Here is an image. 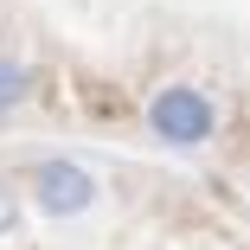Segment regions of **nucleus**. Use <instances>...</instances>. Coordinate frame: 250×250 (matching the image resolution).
I'll use <instances>...</instances> for the list:
<instances>
[{"instance_id": "nucleus-3", "label": "nucleus", "mask_w": 250, "mask_h": 250, "mask_svg": "<svg viewBox=\"0 0 250 250\" xmlns=\"http://www.w3.org/2000/svg\"><path fill=\"white\" fill-rule=\"evenodd\" d=\"M26 96H32V64H26V58H13V52H0V116L20 109Z\"/></svg>"}, {"instance_id": "nucleus-4", "label": "nucleus", "mask_w": 250, "mask_h": 250, "mask_svg": "<svg viewBox=\"0 0 250 250\" xmlns=\"http://www.w3.org/2000/svg\"><path fill=\"white\" fill-rule=\"evenodd\" d=\"M13 225H20V199H13V186H7V180H0V237H7Z\"/></svg>"}, {"instance_id": "nucleus-1", "label": "nucleus", "mask_w": 250, "mask_h": 250, "mask_svg": "<svg viewBox=\"0 0 250 250\" xmlns=\"http://www.w3.org/2000/svg\"><path fill=\"white\" fill-rule=\"evenodd\" d=\"M147 128L167 147H206L218 135V103L199 83H167V90H154V103H147Z\"/></svg>"}, {"instance_id": "nucleus-2", "label": "nucleus", "mask_w": 250, "mask_h": 250, "mask_svg": "<svg viewBox=\"0 0 250 250\" xmlns=\"http://www.w3.org/2000/svg\"><path fill=\"white\" fill-rule=\"evenodd\" d=\"M26 192H32V206H39L45 218H77V212L96 206V192H103V186H96V173H90L83 161L52 154V161H39V167H32Z\"/></svg>"}]
</instances>
